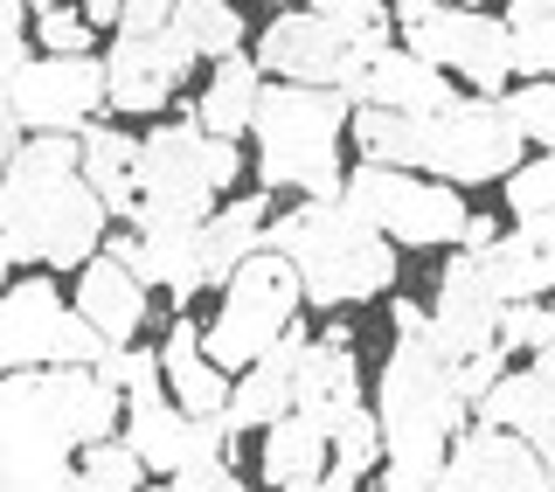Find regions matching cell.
Segmentation results:
<instances>
[{
    "label": "cell",
    "mask_w": 555,
    "mask_h": 492,
    "mask_svg": "<svg viewBox=\"0 0 555 492\" xmlns=\"http://www.w3.org/2000/svg\"><path fill=\"white\" fill-rule=\"evenodd\" d=\"M118 389L91 367H14L0 375V492H63L83 444L112 437Z\"/></svg>",
    "instance_id": "obj_1"
},
{
    "label": "cell",
    "mask_w": 555,
    "mask_h": 492,
    "mask_svg": "<svg viewBox=\"0 0 555 492\" xmlns=\"http://www.w3.org/2000/svg\"><path fill=\"white\" fill-rule=\"evenodd\" d=\"M104 202L77 173V132H22L0 167V250L35 271H77L104 250Z\"/></svg>",
    "instance_id": "obj_2"
},
{
    "label": "cell",
    "mask_w": 555,
    "mask_h": 492,
    "mask_svg": "<svg viewBox=\"0 0 555 492\" xmlns=\"http://www.w3.org/2000/svg\"><path fill=\"white\" fill-rule=\"evenodd\" d=\"M354 146L382 167H430L451 187L473 181H507L528 153L507 98H451L444 112H382V104H354L347 112Z\"/></svg>",
    "instance_id": "obj_3"
},
{
    "label": "cell",
    "mask_w": 555,
    "mask_h": 492,
    "mask_svg": "<svg viewBox=\"0 0 555 492\" xmlns=\"http://www.w3.org/2000/svg\"><path fill=\"white\" fill-rule=\"evenodd\" d=\"M382 424V492H430L451 437L465 430V396L451 381V361L430 340H396L375 389Z\"/></svg>",
    "instance_id": "obj_4"
},
{
    "label": "cell",
    "mask_w": 555,
    "mask_h": 492,
    "mask_svg": "<svg viewBox=\"0 0 555 492\" xmlns=\"http://www.w3.org/2000/svg\"><path fill=\"white\" fill-rule=\"evenodd\" d=\"M264 250H278L299 271V298L306 306H361V298L389 292L396 277V243L361 222L340 195L334 202H306L292 216L264 222Z\"/></svg>",
    "instance_id": "obj_5"
},
{
    "label": "cell",
    "mask_w": 555,
    "mask_h": 492,
    "mask_svg": "<svg viewBox=\"0 0 555 492\" xmlns=\"http://www.w3.org/2000/svg\"><path fill=\"white\" fill-rule=\"evenodd\" d=\"M347 104L334 83H264L250 112L257 132V173L264 187H299L306 202H334L340 195V132H347Z\"/></svg>",
    "instance_id": "obj_6"
},
{
    "label": "cell",
    "mask_w": 555,
    "mask_h": 492,
    "mask_svg": "<svg viewBox=\"0 0 555 492\" xmlns=\"http://www.w3.org/2000/svg\"><path fill=\"white\" fill-rule=\"evenodd\" d=\"M236 139H208L195 118H167L139 139V160H132V187L139 208L132 222L153 216H208L216 195L236 181Z\"/></svg>",
    "instance_id": "obj_7"
},
{
    "label": "cell",
    "mask_w": 555,
    "mask_h": 492,
    "mask_svg": "<svg viewBox=\"0 0 555 492\" xmlns=\"http://www.w3.org/2000/svg\"><path fill=\"white\" fill-rule=\"evenodd\" d=\"M299 306H306L299 271L278 250H250L222 277V312H216V326H202V354L216 361L222 375H236V367H250L264 347H278V333L299 320Z\"/></svg>",
    "instance_id": "obj_8"
},
{
    "label": "cell",
    "mask_w": 555,
    "mask_h": 492,
    "mask_svg": "<svg viewBox=\"0 0 555 492\" xmlns=\"http://www.w3.org/2000/svg\"><path fill=\"white\" fill-rule=\"evenodd\" d=\"M340 202L354 208L361 222H375L389 243H410V250H438V243H459L465 216L473 208L459 202L451 181H416L410 167H382L361 160L340 173Z\"/></svg>",
    "instance_id": "obj_9"
},
{
    "label": "cell",
    "mask_w": 555,
    "mask_h": 492,
    "mask_svg": "<svg viewBox=\"0 0 555 492\" xmlns=\"http://www.w3.org/2000/svg\"><path fill=\"white\" fill-rule=\"evenodd\" d=\"M403 49L424 56V63H438L444 77H465L479 98H507L514 63H507V22H500V14L459 8V0L444 8L438 0L416 28H403Z\"/></svg>",
    "instance_id": "obj_10"
},
{
    "label": "cell",
    "mask_w": 555,
    "mask_h": 492,
    "mask_svg": "<svg viewBox=\"0 0 555 492\" xmlns=\"http://www.w3.org/2000/svg\"><path fill=\"white\" fill-rule=\"evenodd\" d=\"M8 112L22 132H83L104 112L98 56H28L8 77Z\"/></svg>",
    "instance_id": "obj_11"
},
{
    "label": "cell",
    "mask_w": 555,
    "mask_h": 492,
    "mask_svg": "<svg viewBox=\"0 0 555 492\" xmlns=\"http://www.w3.org/2000/svg\"><path fill=\"white\" fill-rule=\"evenodd\" d=\"M202 56L181 42V28H118L112 56H104V104L112 112H167V98L188 83Z\"/></svg>",
    "instance_id": "obj_12"
},
{
    "label": "cell",
    "mask_w": 555,
    "mask_h": 492,
    "mask_svg": "<svg viewBox=\"0 0 555 492\" xmlns=\"http://www.w3.org/2000/svg\"><path fill=\"white\" fill-rule=\"evenodd\" d=\"M0 312L14 326L22 367H91L104 354V340L77 320V306H63L49 277H22V285L0 292Z\"/></svg>",
    "instance_id": "obj_13"
},
{
    "label": "cell",
    "mask_w": 555,
    "mask_h": 492,
    "mask_svg": "<svg viewBox=\"0 0 555 492\" xmlns=\"http://www.w3.org/2000/svg\"><path fill=\"white\" fill-rule=\"evenodd\" d=\"M132 444V458L146 471H160V479H173V471L188 465H208V458H230L236 437L222 416H188L181 402L153 396V402H126V430H118Z\"/></svg>",
    "instance_id": "obj_14"
},
{
    "label": "cell",
    "mask_w": 555,
    "mask_h": 492,
    "mask_svg": "<svg viewBox=\"0 0 555 492\" xmlns=\"http://www.w3.org/2000/svg\"><path fill=\"white\" fill-rule=\"evenodd\" d=\"M430 492H548L542 458L520 430H493V424H465L451 437Z\"/></svg>",
    "instance_id": "obj_15"
},
{
    "label": "cell",
    "mask_w": 555,
    "mask_h": 492,
    "mask_svg": "<svg viewBox=\"0 0 555 492\" xmlns=\"http://www.w3.org/2000/svg\"><path fill=\"white\" fill-rule=\"evenodd\" d=\"M354 49L361 42L334 22V14L299 8V14H278V22L257 35V69H271L278 83H340V69H347Z\"/></svg>",
    "instance_id": "obj_16"
},
{
    "label": "cell",
    "mask_w": 555,
    "mask_h": 492,
    "mask_svg": "<svg viewBox=\"0 0 555 492\" xmlns=\"http://www.w3.org/2000/svg\"><path fill=\"white\" fill-rule=\"evenodd\" d=\"M493 333H500V298L493 285H486V271H479V257L473 250H459L438 271V306H430V347L459 367L465 354H479V347H493Z\"/></svg>",
    "instance_id": "obj_17"
},
{
    "label": "cell",
    "mask_w": 555,
    "mask_h": 492,
    "mask_svg": "<svg viewBox=\"0 0 555 492\" xmlns=\"http://www.w3.org/2000/svg\"><path fill=\"white\" fill-rule=\"evenodd\" d=\"M112 257L132 263L146 285H167L173 306L202 292V216H153L139 236H112Z\"/></svg>",
    "instance_id": "obj_18"
},
{
    "label": "cell",
    "mask_w": 555,
    "mask_h": 492,
    "mask_svg": "<svg viewBox=\"0 0 555 492\" xmlns=\"http://www.w3.org/2000/svg\"><path fill=\"white\" fill-rule=\"evenodd\" d=\"M299 347H306V326L292 320L285 333H278V347H264V354H257L250 367H236L230 402H222V424H230V437L264 430V424H278V416L292 410V375H299Z\"/></svg>",
    "instance_id": "obj_19"
},
{
    "label": "cell",
    "mask_w": 555,
    "mask_h": 492,
    "mask_svg": "<svg viewBox=\"0 0 555 492\" xmlns=\"http://www.w3.org/2000/svg\"><path fill=\"white\" fill-rule=\"evenodd\" d=\"M77 320L104 347H132V333L146 326V277L112 250H98L91 263H77Z\"/></svg>",
    "instance_id": "obj_20"
},
{
    "label": "cell",
    "mask_w": 555,
    "mask_h": 492,
    "mask_svg": "<svg viewBox=\"0 0 555 492\" xmlns=\"http://www.w3.org/2000/svg\"><path fill=\"white\" fill-rule=\"evenodd\" d=\"M451 98H459V91H451V77L438 63L382 42L369 56V69H361V98L354 104H382V112H444Z\"/></svg>",
    "instance_id": "obj_21"
},
{
    "label": "cell",
    "mask_w": 555,
    "mask_h": 492,
    "mask_svg": "<svg viewBox=\"0 0 555 492\" xmlns=\"http://www.w3.org/2000/svg\"><path fill=\"white\" fill-rule=\"evenodd\" d=\"M347 402H361V361L340 340H306L299 375H292V410H306L312 424H334Z\"/></svg>",
    "instance_id": "obj_22"
},
{
    "label": "cell",
    "mask_w": 555,
    "mask_h": 492,
    "mask_svg": "<svg viewBox=\"0 0 555 492\" xmlns=\"http://www.w3.org/2000/svg\"><path fill=\"white\" fill-rule=\"evenodd\" d=\"M132 160H139V139H132V132L98 126V118L77 132V173L91 181V195L104 202V216H112V222H132V208H139Z\"/></svg>",
    "instance_id": "obj_23"
},
{
    "label": "cell",
    "mask_w": 555,
    "mask_h": 492,
    "mask_svg": "<svg viewBox=\"0 0 555 492\" xmlns=\"http://www.w3.org/2000/svg\"><path fill=\"white\" fill-rule=\"evenodd\" d=\"M160 381L173 389V402H181L188 416H222V402H230V375H222V367L202 354V326H195V320H173V326H167Z\"/></svg>",
    "instance_id": "obj_24"
},
{
    "label": "cell",
    "mask_w": 555,
    "mask_h": 492,
    "mask_svg": "<svg viewBox=\"0 0 555 492\" xmlns=\"http://www.w3.org/2000/svg\"><path fill=\"white\" fill-rule=\"evenodd\" d=\"M264 479L278 492H320L326 479V424H312L306 410H285L264 424Z\"/></svg>",
    "instance_id": "obj_25"
},
{
    "label": "cell",
    "mask_w": 555,
    "mask_h": 492,
    "mask_svg": "<svg viewBox=\"0 0 555 492\" xmlns=\"http://www.w3.org/2000/svg\"><path fill=\"white\" fill-rule=\"evenodd\" d=\"M264 222H271L264 195H236V202L208 208L202 216V285H222L250 250H264Z\"/></svg>",
    "instance_id": "obj_26"
},
{
    "label": "cell",
    "mask_w": 555,
    "mask_h": 492,
    "mask_svg": "<svg viewBox=\"0 0 555 492\" xmlns=\"http://www.w3.org/2000/svg\"><path fill=\"white\" fill-rule=\"evenodd\" d=\"M257 91H264V69H257V56H222L216 77H208V91L188 104V118H195L208 139H236V132H250Z\"/></svg>",
    "instance_id": "obj_27"
},
{
    "label": "cell",
    "mask_w": 555,
    "mask_h": 492,
    "mask_svg": "<svg viewBox=\"0 0 555 492\" xmlns=\"http://www.w3.org/2000/svg\"><path fill=\"white\" fill-rule=\"evenodd\" d=\"M479 257V271H486V285H493V298L500 306H514V298H548L555 292V263L534 250L528 236H493L486 250H473Z\"/></svg>",
    "instance_id": "obj_28"
},
{
    "label": "cell",
    "mask_w": 555,
    "mask_h": 492,
    "mask_svg": "<svg viewBox=\"0 0 555 492\" xmlns=\"http://www.w3.org/2000/svg\"><path fill=\"white\" fill-rule=\"evenodd\" d=\"M382 465V424L369 402H347V410L326 424V479L334 485H354L361 471Z\"/></svg>",
    "instance_id": "obj_29"
},
{
    "label": "cell",
    "mask_w": 555,
    "mask_h": 492,
    "mask_svg": "<svg viewBox=\"0 0 555 492\" xmlns=\"http://www.w3.org/2000/svg\"><path fill=\"white\" fill-rule=\"evenodd\" d=\"M173 28H181V42L195 49V56H236L243 49V14H236V0H173V14H167Z\"/></svg>",
    "instance_id": "obj_30"
},
{
    "label": "cell",
    "mask_w": 555,
    "mask_h": 492,
    "mask_svg": "<svg viewBox=\"0 0 555 492\" xmlns=\"http://www.w3.org/2000/svg\"><path fill=\"white\" fill-rule=\"evenodd\" d=\"M139 485H146V465L132 458V444L126 437H98V444L77 451L63 492H139Z\"/></svg>",
    "instance_id": "obj_31"
},
{
    "label": "cell",
    "mask_w": 555,
    "mask_h": 492,
    "mask_svg": "<svg viewBox=\"0 0 555 492\" xmlns=\"http://www.w3.org/2000/svg\"><path fill=\"white\" fill-rule=\"evenodd\" d=\"M91 375L104 381V389H118V402H153V396H167V389H160V354H146V347H104V354L91 361Z\"/></svg>",
    "instance_id": "obj_32"
},
{
    "label": "cell",
    "mask_w": 555,
    "mask_h": 492,
    "mask_svg": "<svg viewBox=\"0 0 555 492\" xmlns=\"http://www.w3.org/2000/svg\"><path fill=\"white\" fill-rule=\"evenodd\" d=\"M507 63H514V77H555V14L507 22Z\"/></svg>",
    "instance_id": "obj_33"
},
{
    "label": "cell",
    "mask_w": 555,
    "mask_h": 492,
    "mask_svg": "<svg viewBox=\"0 0 555 492\" xmlns=\"http://www.w3.org/2000/svg\"><path fill=\"white\" fill-rule=\"evenodd\" d=\"M507 354H534V347L555 340V306L548 298H514V306H500V333H493Z\"/></svg>",
    "instance_id": "obj_34"
},
{
    "label": "cell",
    "mask_w": 555,
    "mask_h": 492,
    "mask_svg": "<svg viewBox=\"0 0 555 492\" xmlns=\"http://www.w3.org/2000/svg\"><path fill=\"white\" fill-rule=\"evenodd\" d=\"M507 112L528 146H548L555 153V77H528L520 91H507Z\"/></svg>",
    "instance_id": "obj_35"
},
{
    "label": "cell",
    "mask_w": 555,
    "mask_h": 492,
    "mask_svg": "<svg viewBox=\"0 0 555 492\" xmlns=\"http://www.w3.org/2000/svg\"><path fill=\"white\" fill-rule=\"evenodd\" d=\"M507 208H514V222H528V216H542V208H555V153H542V160H520L507 173Z\"/></svg>",
    "instance_id": "obj_36"
},
{
    "label": "cell",
    "mask_w": 555,
    "mask_h": 492,
    "mask_svg": "<svg viewBox=\"0 0 555 492\" xmlns=\"http://www.w3.org/2000/svg\"><path fill=\"white\" fill-rule=\"evenodd\" d=\"M35 42H42V56H91L98 28L77 8H49V14H35Z\"/></svg>",
    "instance_id": "obj_37"
},
{
    "label": "cell",
    "mask_w": 555,
    "mask_h": 492,
    "mask_svg": "<svg viewBox=\"0 0 555 492\" xmlns=\"http://www.w3.org/2000/svg\"><path fill=\"white\" fill-rule=\"evenodd\" d=\"M167 492H250L230 471V458H208V465H188V471H173L167 479Z\"/></svg>",
    "instance_id": "obj_38"
},
{
    "label": "cell",
    "mask_w": 555,
    "mask_h": 492,
    "mask_svg": "<svg viewBox=\"0 0 555 492\" xmlns=\"http://www.w3.org/2000/svg\"><path fill=\"white\" fill-rule=\"evenodd\" d=\"M389 320H396V340H430V312H424V306H410V298H396Z\"/></svg>",
    "instance_id": "obj_39"
},
{
    "label": "cell",
    "mask_w": 555,
    "mask_h": 492,
    "mask_svg": "<svg viewBox=\"0 0 555 492\" xmlns=\"http://www.w3.org/2000/svg\"><path fill=\"white\" fill-rule=\"evenodd\" d=\"M520 236H528L534 250H542V257L555 263V208H542V216H528V222H520Z\"/></svg>",
    "instance_id": "obj_40"
},
{
    "label": "cell",
    "mask_w": 555,
    "mask_h": 492,
    "mask_svg": "<svg viewBox=\"0 0 555 492\" xmlns=\"http://www.w3.org/2000/svg\"><path fill=\"white\" fill-rule=\"evenodd\" d=\"M528 444H534V458H542V479H548V492H555V416L528 437Z\"/></svg>",
    "instance_id": "obj_41"
},
{
    "label": "cell",
    "mask_w": 555,
    "mask_h": 492,
    "mask_svg": "<svg viewBox=\"0 0 555 492\" xmlns=\"http://www.w3.org/2000/svg\"><path fill=\"white\" fill-rule=\"evenodd\" d=\"M500 230H493V216H465V230H459V250H486Z\"/></svg>",
    "instance_id": "obj_42"
},
{
    "label": "cell",
    "mask_w": 555,
    "mask_h": 492,
    "mask_svg": "<svg viewBox=\"0 0 555 492\" xmlns=\"http://www.w3.org/2000/svg\"><path fill=\"white\" fill-rule=\"evenodd\" d=\"M430 8H438V0H389V22H396V28H416Z\"/></svg>",
    "instance_id": "obj_43"
},
{
    "label": "cell",
    "mask_w": 555,
    "mask_h": 492,
    "mask_svg": "<svg viewBox=\"0 0 555 492\" xmlns=\"http://www.w3.org/2000/svg\"><path fill=\"white\" fill-rule=\"evenodd\" d=\"M22 146V126H14V112H8V91H0V167H8V153Z\"/></svg>",
    "instance_id": "obj_44"
},
{
    "label": "cell",
    "mask_w": 555,
    "mask_h": 492,
    "mask_svg": "<svg viewBox=\"0 0 555 492\" xmlns=\"http://www.w3.org/2000/svg\"><path fill=\"white\" fill-rule=\"evenodd\" d=\"M118 8H126V0H83L77 14H83L91 28H112V22H118Z\"/></svg>",
    "instance_id": "obj_45"
},
{
    "label": "cell",
    "mask_w": 555,
    "mask_h": 492,
    "mask_svg": "<svg viewBox=\"0 0 555 492\" xmlns=\"http://www.w3.org/2000/svg\"><path fill=\"white\" fill-rule=\"evenodd\" d=\"M22 367V347H14V326H8V312H0V375H14Z\"/></svg>",
    "instance_id": "obj_46"
},
{
    "label": "cell",
    "mask_w": 555,
    "mask_h": 492,
    "mask_svg": "<svg viewBox=\"0 0 555 492\" xmlns=\"http://www.w3.org/2000/svg\"><path fill=\"white\" fill-rule=\"evenodd\" d=\"M520 14H555V0H507V22H520Z\"/></svg>",
    "instance_id": "obj_47"
},
{
    "label": "cell",
    "mask_w": 555,
    "mask_h": 492,
    "mask_svg": "<svg viewBox=\"0 0 555 492\" xmlns=\"http://www.w3.org/2000/svg\"><path fill=\"white\" fill-rule=\"evenodd\" d=\"M22 8H35V14H49V8H69V0H22Z\"/></svg>",
    "instance_id": "obj_48"
},
{
    "label": "cell",
    "mask_w": 555,
    "mask_h": 492,
    "mask_svg": "<svg viewBox=\"0 0 555 492\" xmlns=\"http://www.w3.org/2000/svg\"><path fill=\"white\" fill-rule=\"evenodd\" d=\"M8 271H14V257H8V250H0V292H8Z\"/></svg>",
    "instance_id": "obj_49"
},
{
    "label": "cell",
    "mask_w": 555,
    "mask_h": 492,
    "mask_svg": "<svg viewBox=\"0 0 555 492\" xmlns=\"http://www.w3.org/2000/svg\"><path fill=\"white\" fill-rule=\"evenodd\" d=\"M306 8H312V14H334V8H340V0H306Z\"/></svg>",
    "instance_id": "obj_50"
},
{
    "label": "cell",
    "mask_w": 555,
    "mask_h": 492,
    "mask_svg": "<svg viewBox=\"0 0 555 492\" xmlns=\"http://www.w3.org/2000/svg\"><path fill=\"white\" fill-rule=\"evenodd\" d=\"M320 492H354V485H334V479H320Z\"/></svg>",
    "instance_id": "obj_51"
},
{
    "label": "cell",
    "mask_w": 555,
    "mask_h": 492,
    "mask_svg": "<svg viewBox=\"0 0 555 492\" xmlns=\"http://www.w3.org/2000/svg\"><path fill=\"white\" fill-rule=\"evenodd\" d=\"M139 492H167V485H139Z\"/></svg>",
    "instance_id": "obj_52"
},
{
    "label": "cell",
    "mask_w": 555,
    "mask_h": 492,
    "mask_svg": "<svg viewBox=\"0 0 555 492\" xmlns=\"http://www.w3.org/2000/svg\"><path fill=\"white\" fill-rule=\"evenodd\" d=\"M459 8H473V0H459Z\"/></svg>",
    "instance_id": "obj_53"
}]
</instances>
